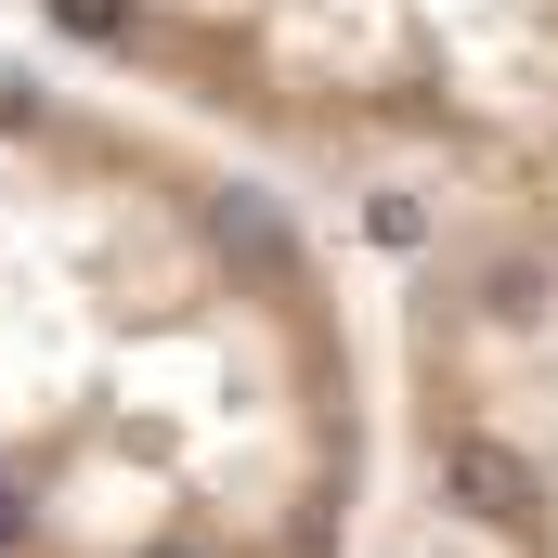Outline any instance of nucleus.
<instances>
[{
	"label": "nucleus",
	"mask_w": 558,
	"mask_h": 558,
	"mask_svg": "<svg viewBox=\"0 0 558 558\" xmlns=\"http://www.w3.org/2000/svg\"><path fill=\"white\" fill-rule=\"evenodd\" d=\"M377 364L234 143L0 52V558H364Z\"/></svg>",
	"instance_id": "f257e3e1"
},
{
	"label": "nucleus",
	"mask_w": 558,
	"mask_h": 558,
	"mask_svg": "<svg viewBox=\"0 0 558 558\" xmlns=\"http://www.w3.org/2000/svg\"><path fill=\"white\" fill-rule=\"evenodd\" d=\"M105 92L325 195H546L558 0H26Z\"/></svg>",
	"instance_id": "f03ea898"
},
{
	"label": "nucleus",
	"mask_w": 558,
	"mask_h": 558,
	"mask_svg": "<svg viewBox=\"0 0 558 558\" xmlns=\"http://www.w3.org/2000/svg\"><path fill=\"white\" fill-rule=\"evenodd\" d=\"M377 416L468 558H558V182L416 221Z\"/></svg>",
	"instance_id": "7ed1b4c3"
}]
</instances>
